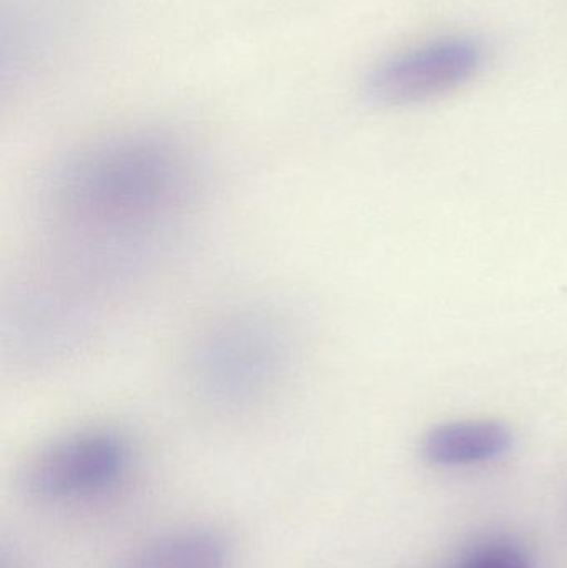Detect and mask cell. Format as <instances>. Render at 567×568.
Returning <instances> with one entry per match:
<instances>
[{
	"instance_id": "6da1fadb",
	"label": "cell",
	"mask_w": 567,
	"mask_h": 568,
	"mask_svg": "<svg viewBox=\"0 0 567 568\" xmlns=\"http://www.w3.org/2000/svg\"><path fill=\"white\" fill-rule=\"evenodd\" d=\"M193 165L170 140L122 136L60 166L47 205L89 266L123 265L165 232L192 199Z\"/></svg>"
},
{
	"instance_id": "7a4b0ae2",
	"label": "cell",
	"mask_w": 567,
	"mask_h": 568,
	"mask_svg": "<svg viewBox=\"0 0 567 568\" xmlns=\"http://www.w3.org/2000/svg\"><path fill=\"white\" fill-rule=\"evenodd\" d=\"M292 363L285 324L272 313L243 311L203 333L190 354L186 383L216 410H242L270 397Z\"/></svg>"
},
{
	"instance_id": "3957f363",
	"label": "cell",
	"mask_w": 567,
	"mask_h": 568,
	"mask_svg": "<svg viewBox=\"0 0 567 568\" xmlns=\"http://www.w3.org/2000/svg\"><path fill=\"white\" fill-rule=\"evenodd\" d=\"M129 463V446L115 430L85 429L40 447L19 473V487L40 503L72 499L109 487Z\"/></svg>"
},
{
	"instance_id": "277c9868",
	"label": "cell",
	"mask_w": 567,
	"mask_h": 568,
	"mask_svg": "<svg viewBox=\"0 0 567 568\" xmlns=\"http://www.w3.org/2000/svg\"><path fill=\"white\" fill-rule=\"evenodd\" d=\"M483 47L469 37H445L379 63L368 77L372 99L388 105L425 102L458 89L482 67Z\"/></svg>"
},
{
	"instance_id": "5b68a950",
	"label": "cell",
	"mask_w": 567,
	"mask_h": 568,
	"mask_svg": "<svg viewBox=\"0 0 567 568\" xmlns=\"http://www.w3.org/2000/svg\"><path fill=\"white\" fill-rule=\"evenodd\" d=\"M512 444V430L498 420H462L429 430L423 454L433 466H475L505 456Z\"/></svg>"
},
{
	"instance_id": "8992f818",
	"label": "cell",
	"mask_w": 567,
	"mask_h": 568,
	"mask_svg": "<svg viewBox=\"0 0 567 568\" xmlns=\"http://www.w3.org/2000/svg\"><path fill=\"white\" fill-rule=\"evenodd\" d=\"M229 557V547L219 534L183 529L142 544L113 568H226Z\"/></svg>"
},
{
	"instance_id": "52a82bcc",
	"label": "cell",
	"mask_w": 567,
	"mask_h": 568,
	"mask_svg": "<svg viewBox=\"0 0 567 568\" xmlns=\"http://www.w3.org/2000/svg\"><path fill=\"white\" fill-rule=\"evenodd\" d=\"M455 568H533L525 550L512 542L483 544L469 550Z\"/></svg>"
}]
</instances>
